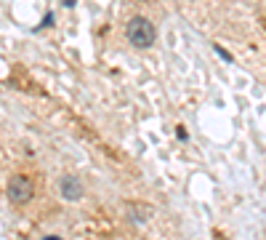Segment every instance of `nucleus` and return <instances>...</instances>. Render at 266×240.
<instances>
[{
  "instance_id": "1",
  "label": "nucleus",
  "mask_w": 266,
  "mask_h": 240,
  "mask_svg": "<svg viewBox=\"0 0 266 240\" xmlns=\"http://www.w3.org/2000/svg\"><path fill=\"white\" fill-rule=\"evenodd\" d=\"M125 35H128V43H131L133 48L144 51V48H152V45H155L157 30L146 16H133L125 27Z\"/></svg>"
},
{
  "instance_id": "2",
  "label": "nucleus",
  "mask_w": 266,
  "mask_h": 240,
  "mask_svg": "<svg viewBox=\"0 0 266 240\" xmlns=\"http://www.w3.org/2000/svg\"><path fill=\"white\" fill-rule=\"evenodd\" d=\"M5 192H8V200L16 205H24L30 203L32 195H35V187H32V179L30 176H11L8 179V187H5Z\"/></svg>"
},
{
  "instance_id": "3",
  "label": "nucleus",
  "mask_w": 266,
  "mask_h": 240,
  "mask_svg": "<svg viewBox=\"0 0 266 240\" xmlns=\"http://www.w3.org/2000/svg\"><path fill=\"white\" fill-rule=\"evenodd\" d=\"M59 190H61V198L70 200V203H75V200L83 198V184H80V179H77V176H61Z\"/></svg>"
},
{
  "instance_id": "4",
  "label": "nucleus",
  "mask_w": 266,
  "mask_h": 240,
  "mask_svg": "<svg viewBox=\"0 0 266 240\" xmlns=\"http://www.w3.org/2000/svg\"><path fill=\"white\" fill-rule=\"evenodd\" d=\"M128 214H131V219L136 221V224H139V221H144L146 216L152 214V211L146 208V205H131V208H128Z\"/></svg>"
},
{
  "instance_id": "5",
  "label": "nucleus",
  "mask_w": 266,
  "mask_h": 240,
  "mask_svg": "<svg viewBox=\"0 0 266 240\" xmlns=\"http://www.w3.org/2000/svg\"><path fill=\"white\" fill-rule=\"evenodd\" d=\"M216 54H218V56H221V59H224V61H234V59H231V54H229V51H224V48H221V45H216Z\"/></svg>"
},
{
  "instance_id": "6",
  "label": "nucleus",
  "mask_w": 266,
  "mask_h": 240,
  "mask_svg": "<svg viewBox=\"0 0 266 240\" xmlns=\"http://www.w3.org/2000/svg\"><path fill=\"white\" fill-rule=\"evenodd\" d=\"M176 136H178L181 141H186V139H189V136H186V128H181V125H178V128H176Z\"/></svg>"
},
{
  "instance_id": "7",
  "label": "nucleus",
  "mask_w": 266,
  "mask_h": 240,
  "mask_svg": "<svg viewBox=\"0 0 266 240\" xmlns=\"http://www.w3.org/2000/svg\"><path fill=\"white\" fill-rule=\"evenodd\" d=\"M43 240H61V238H43Z\"/></svg>"
}]
</instances>
